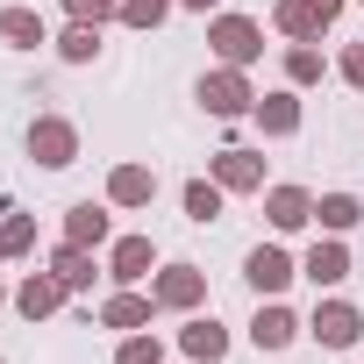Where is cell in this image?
<instances>
[{"label": "cell", "instance_id": "6da1fadb", "mask_svg": "<svg viewBox=\"0 0 364 364\" xmlns=\"http://www.w3.org/2000/svg\"><path fill=\"white\" fill-rule=\"evenodd\" d=\"M200 107H208V114H222V122L250 114V107H257V93L243 86V65H222V72H208V79H200Z\"/></svg>", "mask_w": 364, "mask_h": 364}, {"label": "cell", "instance_id": "7a4b0ae2", "mask_svg": "<svg viewBox=\"0 0 364 364\" xmlns=\"http://www.w3.org/2000/svg\"><path fill=\"white\" fill-rule=\"evenodd\" d=\"M29 157L50 164V171H65V164L79 157V129H72L65 114H36V122H29Z\"/></svg>", "mask_w": 364, "mask_h": 364}, {"label": "cell", "instance_id": "3957f363", "mask_svg": "<svg viewBox=\"0 0 364 364\" xmlns=\"http://www.w3.org/2000/svg\"><path fill=\"white\" fill-rule=\"evenodd\" d=\"M307 336H314L321 350H350V343L364 336V321H357V307H350V300H321V307H314V321H307Z\"/></svg>", "mask_w": 364, "mask_h": 364}, {"label": "cell", "instance_id": "277c9868", "mask_svg": "<svg viewBox=\"0 0 364 364\" xmlns=\"http://www.w3.org/2000/svg\"><path fill=\"white\" fill-rule=\"evenodd\" d=\"M208 43H215V58H222V65H250V58L264 50L257 22H243V15H222V22L208 29Z\"/></svg>", "mask_w": 364, "mask_h": 364}, {"label": "cell", "instance_id": "5b68a950", "mask_svg": "<svg viewBox=\"0 0 364 364\" xmlns=\"http://www.w3.org/2000/svg\"><path fill=\"white\" fill-rule=\"evenodd\" d=\"M150 300H157V307H200V300H208V279H200L193 264H171V272L150 279Z\"/></svg>", "mask_w": 364, "mask_h": 364}, {"label": "cell", "instance_id": "8992f818", "mask_svg": "<svg viewBox=\"0 0 364 364\" xmlns=\"http://www.w3.org/2000/svg\"><path fill=\"white\" fill-rule=\"evenodd\" d=\"M65 293H72V286H65L58 272H29V279H22V293H15V307H22L29 321H43V314H58V307H65Z\"/></svg>", "mask_w": 364, "mask_h": 364}, {"label": "cell", "instance_id": "52a82bcc", "mask_svg": "<svg viewBox=\"0 0 364 364\" xmlns=\"http://www.w3.org/2000/svg\"><path fill=\"white\" fill-rule=\"evenodd\" d=\"M215 186H222V193L264 186V157H257V150H222V157H215Z\"/></svg>", "mask_w": 364, "mask_h": 364}, {"label": "cell", "instance_id": "ba28073f", "mask_svg": "<svg viewBox=\"0 0 364 364\" xmlns=\"http://www.w3.org/2000/svg\"><path fill=\"white\" fill-rule=\"evenodd\" d=\"M243 279H250L257 293H286L293 257H286V250H272V243H257V250H250V264H243Z\"/></svg>", "mask_w": 364, "mask_h": 364}, {"label": "cell", "instance_id": "9c48e42d", "mask_svg": "<svg viewBox=\"0 0 364 364\" xmlns=\"http://www.w3.org/2000/svg\"><path fill=\"white\" fill-rule=\"evenodd\" d=\"M300 272H307L314 286H343V279H350V250H343V243H314V250L300 257Z\"/></svg>", "mask_w": 364, "mask_h": 364}, {"label": "cell", "instance_id": "30bf717a", "mask_svg": "<svg viewBox=\"0 0 364 364\" xmlns=\"http://www.w3.org/2000/svg\"><path fill=\"white\" fill-rule=\"evenodd\" d=\"M293 336H300V321H293L279 300H272V307H257V321H250V343H257V350H286Z\"/></svg>", "mask_w": 364, "mask_h": 364}, {"label": "cell", "instance_id": "8fae6325", "mask_svg": "<svg viewBox=\"0 0 364 364\" xmlns=\"http://www.w3.org/2000/svg\"><path fill=\"white\" fill-rule=\"evenodd\" d=\"M150 193H157V178H150V164H122V171L107 178V200H114V208H143Z\"/></svg>", "mask_w": 364, "mask_h": 364}, {"label": "cell", "instance_id": "7c38bea8", "mask_svg": "<svg viewBox=\"0 0 364 364\" xmlns=\"http://www.w3.org/2000/svg\"><path fill=\"white\" fill-rule=\"evenodd\" d=\"M264 215H272V229H300V222L314 215V200H307L300 186H272V193H264Z\"/></svg>", "mask_w": 364, "mask_h": 364}, {"label": "cell", "instance_id": "4fadbf2b", "mask_svg": "<svg viewBox=\"0 0 364 364\" xmlns=\"http://www.w3.org/2000/svg\"><path fill=\"white\" fill-rule=\"evenodd\" d=\"M65 243H79V250H100V243H107V215H100L93 200H79V208L65 215Z\"/></svg>", "mask_w": 364, "mask_h": 364}, {"label": "cell", "instance_id": "5bb4252c", "mask_svg": "<svg viewBox=\"0 0 364 364\" xmlns=\"http://www.w3.org/2000/svg\"><path fill=\"white\" fill-rule=\"evenodd\" d=\"M107 272H114L122 286L150 279V236H122V243H114V257H107Z\"/></svg>", "mask_w": 364, "mask_h": 364}, {"label": "cell", "instance_id": "9a60e30c", "mask_svg": "<svg viewBox=\"0 0 364 364\" xmlns=\"http://www.w3.org/2000/svg\"><path fill=\"white\" fill-rule=\"evenodd\" d=\"M0 36H8L15 50H36L43 43V15L36 8H0Z\"/></svg>", "mask_w": 364, "mask_h": 364}, {"label": "cell", "instance_id": "2e32d148", "mask_svg": "<svg viewBox=\"0 0 364 364\" xmlns=\"http://www.w3.org/2000/svg\"><path fill=\"white\" fill-rule=\"evenodd\" d=\"M257 122H264V136H293L300 129V100L293 93H264L257 100Z\"/></svg>", "mask_w": 364, "mask_h": 364}, {"label": "cell", "instance_id": "e0dca14e", "mask_svg": "<svg viewBox=\"0 0 364 364\" xmlns=\"http://www.w3.org/2000/svg\"><path fill=\"white\" fill-rule=\"evenodd\" d=\"M150 307H157V300H143V293H114V300L100 307V321H107V328H143Z\"/></svg>", "mask_w": 364, "mask_h": 364}, {"label": "cell", "instance_id": "ac0fdd59", "mask_svg": "<svg viewBox=\"0 0 364 364\" xmlns=\"http://www.w3.org/2000/svg\"><path fill=\"white\" fill-rule=\"evenodd\" d=\"M29 243H36V222H29L22 208L0 200V257H15V250H29Z\"/></svg>", "mask_w": 364, "mask_h": 364}, {"label": "cell", "instance_id": "d6986e66", "mask_svg": "<svg viewBox=\"0 0 364 364\" xmlns=\"http://www.w3.org/2000/svg\"><path fill=\"white\" fill-rule=\"evenodd\" d=\"M321 22H328V15L314 8V0H279V29H286V36H314Z\"/></svg>", "mask_w": 364, "mask_h": 364}, {"label": "cell", "instance_id": "ffe728a7", "mask_svg": "<svg viewBox=\"0 0 364 364\" xmlns=\"http://www.w3.org/2000/svg\"><path fill=\"white\" fill-rule=\"evenodd\" d=\"M50 272H58V279H65V286H72V293H86V286H93V257H86V250H79V243H65V250H58V264H50Z\"/></svg>", "mask_w": 364, "mask_h": 364}, {"label": "cell", "instance_id": "44dd1931", "mask_svg": "<svg viewBox=\"0 0 364 364\" xmlns=\"http://www.w3.org/2000/svg\"><path fill=\"white\" fill-rule=\"evenodd\" d=\"M314 215H321V229H357V193H328V200H314Z\"/></svg>", "mask_w": 364, "mask_h": 364}, {"label": "cell", "instance_id": "7402d4cb", "mask_svg": "<svg viewBox=\"0 0 364 364\" xmlns=\"http://www.w3.org/2000/svg\"><path fill=\"white\" fill-rule=\"evenodd\" d=\"M186 215L193 222H215L222 215V186H215V178H193V186H186Z\"/></svg>", "mask_w": 364, "mask_h": 364}, {"label": "cell", "instance_id": "603a6c76", "mask_svg": "<svg viewBox=\"0 0 364 364\" xmlns=\"http://www.w3.org/2000/svg\"><path fill=\"white\" fill-rule=\"evenodd\" d=\"M58 50H65V58H72V65H86V58H93V50H100V29H93V22H72V29H65V36H58Z\"/></svg>", "mask_w": 364, "mask_h": 364}, {"label": "cell", "instance_id": "cb8c5ba5", "mask_svg": "<svg viewBox=\"0 0 364 364\" xmlns=\"http://www.w3.org/2000/svg\"><path fill=\"white\" fill-rule=\"evenodd\" d=\"M286 79H293V86H314V79H321V50H314V43H293V50H286Z\"/></svg>", "mask_w": 364, "mask_h": 364}, {"label": "cell", "instance_id": "d4e9b609", "mask_svg": "<svg viewBox=\"0 0 364 364\" xmlns=\"http://www.w3.org/2000/svg\"><path fill=\"white\" fill-rule=\"evenodd\" d=\"M222 350H229V336H222L215 321H193V328H186V357H208V364H215Z\"/></svg>", "mask_w": 364, "mask_h": 364}, {"label": "cell", "instance_id": "484cf974", "mask_svg": "<svg viewBox=\"0 0 364 364\" xmlns=\"http://www.w3.org/2000/svg\"><path fill=\"white\" fill-rule=\"evenodd\" d=\"M164 15H171V0H122V22L129 29H157Z\"/></svg>", "mask_w": 364, "mask_h": 364}, {"label": "cell", "instance_id": "4316f807", "mask_svg": "<svg viewBox=\"0 0 364 364\" xmlns=\"http://www.w3.org/2000/svg\"><path fill=\"white\" fill-rule=\"evenodd\" d=\"M114 364H164V350H157V336H129L114 350Z\"/></svg>", "mask_w": 364, "mask_h": 364}, {"label": "cell", "instance_id": "83f0119b", "mask_svg": "<svg viewBox=\"0 0 364 364\" xmlns=\"http://www.w3.org/2000/svg\"><path fill=\"white\" fill-rule=\"evenodd\" d=\"M65 8H72V22H107V15H122V0H65Z\"/></svg>", "mask_w": 364, "mask_h": 364}, {"label": "cell", "instance_id": "f1b7e54d", "mask_svg": "<svg viewBox=\"0 0 364 364\" xmlns=\"http://www.w3.org/2000/svg\"><path fill=\"white\" fill-rule=\"evenodd\" d=\"M343 79H350V86H364V43H350V50H343Z\"/></svg>", "mask_w": 364, "mask_h": 364}, {"label": "cell", "instance_id": "f546056e", "mask_svg": "<svg viewBox=\"0 0 364 364\" xmlns=\"http://www.w3.org/2000/svg\"><path fill=\"white\" fill-rule=\"evenodd\" d=\"M314 8H321V15H328V22H336V15H343V0H314Z\"/></svg>", "mask_w": 364, "mask_h": 364}, {"label": "cell", "instance_id": "4dcf8cb0", "mask_svg": "<svg viewBox=\"0 0 364 364\" xmlns=\"http://www.w3.org/2000/svg\"><path fill=\"white\" fill-rule=\"evenodd\" d=\"M178 8H215V0H178Z\"/></svg>", "mask_w": 364, "mask_h": 364}, {"label": "cell", "instance_id": "1f68e13d", "mask_svg": "<svg viewBox=\"0 0 364 364\" xmlns=\"http://www.w3.org/2000/svg\"><path fill=\"white\" fill-rule=\"evenodd\" d=\"M0 300H8V293H0Z\"/></svg>", "mask_w": 364, "mask_h": 364}]
</instances>
